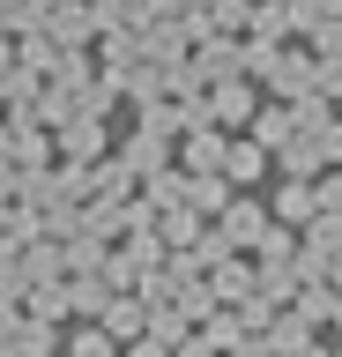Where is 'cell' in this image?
<instances>
[{"label":"cell","mask_w":342,"mask_h":357,"mask_svg":"<svg viewBox=\"0 0 342 357\" xmlns=\"http://www.w3.org/2000/svg\"><path fill=\"white\" fill-rule=\"evenodd\" d=\"M186 164H194V172H216V164H224V142H216L208 127H194V142H186Z\"/></svg>","instance_id":"obj_10"},{"label":"cell","mask_w":342,"mask_h":357,"mask_svg":"<svg viewBox=\"0 0 342 357\" xmlns=\"http://www.w3.org/2000/svg\"><path fill=\"white\" fill-rule=\"evenodd\" d=\"M104 298H112V283H104V275H82V283H68V305H75V312H90V320L104 312Z\"/></svg>","instance_id":"obj_8"},{"label":"cell","mask_w":342,"mask_h":357,"mask_svg":"<svg viewBox=\"0 0 342 357\" xmlns=\"http://www.w3.org/2000/svg\"><path fill=\"white\" fill-rule=\"evenodd\" d=\"M224 245H261V231H268V216L253 208V201H224Z\"/></svg>","instance_id":"obj_2"},{"label":"cell","mask_w":342,"mask_h":357,"mask_svg":"<svg viewBox=\"0 0 342 357\" xmlns=\"http://www.w3.org/2000/svg\"><path fill=\"white\" fill-rule=\"evenodd\" d=\"M208 112H216V119H246V112H253V89L224 82V89H216V105H208Z\"/></svg>","instance_id":"obj_12"},{"label":"cell","mask_w":342,"mask_h":357,"mask_svg":"<svg viewBox=\"0 0 342 357\" xmlns=\"http://www.w3.org/2000/svg\"><path fill=\"white\" fill-rule=\"evenodd\" d=\"M127 357H171V350H164V342H157V335H149V328H141L134 342H127Z\"/></svg>","instance_id":"obj_19"},{"label":"cell","mask_w":342,"mask_h":357,"mask_svg":"<svg viewBox=\"0 0 342 357\" xmlns=\"http://www.w3.org/2000/svg\"><path fill=\"white\" fill-rule=\"evenodd\" d=\"M68 149L75 156H97V149H104V134H97V127H68Z\"/></svg>","instance_id":"obj_17"},{"label":"cell","mask_w":342,"mask_h":357,"mask_svg":"<svg viewBox=\"0 0 342 357\" xmlns=\"http://www.w3.org/2000/svg\"><path fill=\"white\" fill-rule=\"evenodd\" d=\"M231 357H275L268 328H246V335H238V342H231Z\"/></svg>","instance_id":"obj_15"},{"label":"cell","mask_w":342,"mask_h":357,"mask_svg":"<svg viewBox=\"0 0 342 357\" xmlns=\"http://www.w3.org/2000/svg\"><path fill=\"white\" fill-rule=\"evenodd\" d=\"M268 342H275V357H305V350H313V320H305V312H275Z\"/></svg>","instance_id":"obj_3"},{"label":"cell","mask_w":342,"mask_h":357,"mask_svg":"<svg viewBox=\"0 0 342 357\" xmlns=\"http://www.w3.org/2000/svg\"><path fill=\"white\" fill-rule=\"evenodd\" d=\"M164 238H171V245H186V238H201V231H194V208H171V216H164Z\"/></svg>","instance_id":"obj_16"},{"label":"cell","mask_w":342,"mask_h":357,"mask_svg":"<svg viewBox=\"0 0 342 357\" xmlns=\"http://www.w3.org/2000/svg\"><path fill=\"white\" fill-rule=\"evenodd\" d=\"M97 328L112 335V342H134V335L149 328V305H141L134 290H112V298H104V312H97Z\"/></svg>","instance_id":"obj_1"},{"label":"cell","mask_w":342,"mask_h":357,"mask_svg":"<svg viewBox=\"0 0 342 357\" xmlns=\"http://www.w3.org/2000/svg\"><path fill=\"white\" fill-rule=\"evenodd\" d=\"M261 164H268V149H261V142H238V149H224V178H261Z\"/></svg>","instance_id":"obj_9"},{"label":"cell","mask_w":342,"mask_h":357,"mask_svg":"<svg viewBox=\"0 0 342 357\" xmlns=\"http://www.w3.org/2000/svg\"><path fill=\"white\" fill-rule=\"evenodd\" d=\"M68 283H30V320H52V328H60V320H68Z\"/></svg>","instance_id":"obj_5"},{"label":"cell","mask_w":342,"mask_h":357,"mask_svg":"<svg viewBox=\"0 0 342 357\" xmlns=\"http://www.w3.org/2000/svg\"><path fill=\"white\" fill-rule=\"evenodd\" d=\"M290 112H261V119H253V142H261V149H275V142H290Z\"/></svg>","instance_id":"obj_11"},{"label":"cell","mask_w":342,"mask_h":357,"mask_svg":"<svg viewBox=\"0 0 342 357\" xmlns=\"http://www.w3.org/2000/svg\"><path fill=\"white\" fill-rule=\"evenodd\" d=\"M186 328H194V320H186L179 305H149V335H157L164 350H179V342H186Z\"/></svg>","instance_id":"obj_6"},{"label":"cell","mask_w":342,"mask_h":357,"mask_svg":"<svg viewBox=\"0 0 342 357\" xmlns=\"http://www.w3.org/2000/svg\"><path fill=\"white\" fill-rule=\"evenodd\" d=\"M327 320H335V328H342V290H335V298H327Z\"/></svg>","instance_id":"obj_20"},{"label":"cell","mask_w":342,"mask_h":357,"mask_svg":"<svg viewBox=\"0 0 342 357\" xmlns=\"http://www.w3.org/2000/svg\"><path fill=\"white\" fill-rule=\"evenodd\" d=\"M327 357H342V350H327Z\"/></svg>","instance_id":"obj_21"},{"label":"cell","mask_w":342,"mask_h":357,"mask_svg":"<svg viewBox=\"0 0 342 357\" xmlns=\"http://www.w3.org/2000/svg\"><path fill=\"white\" fill-rule=\"evenodd\" d=\"M313 201H320V216H342V178H327V186H313Z\"/></svg>","instance_id":"obj_18"},{"label":"cell","mask_w":342,"mask_h":357,"mask_svg":"<svg viewBox=\"0 0 342 357\" xmlns=\"http://www.w3.org/2000/svg\"><path fill=\"white\" fill-rule=\"evenodd\" d=\"M30 283H60V253L52 245H30Z\"/></svg>","instance_id":"obj_14"},{"label":"cell","mask_w":342,"mask_h":357,"mask_svg":"<svg viewBox=\"0 0 342 357\" xmlns=\"http://www.w3.org/2000/svg\"><path fill=\"white\" fill-rule=\"evenodd\" d=\"M208 298H216V305H238V298H253V268L216 261V283H208Z\"/></svg>","instance_id":"obj_4"},{"label":"cell","mask_w":342,"mask_h":357,"mask_svg":"<svg viewBox=\"0 0 342 357\" xmlns=\"http://www.w3.org/2000/svg\"><path fill=\"white\" fill-rule=\"evenodd\" d=\"M313 208H320V201H313V186H305V178H290V186L275 194V216H283V223H305Z\"/></svg>","instance_id":"obj_7"},{"label":"cell","mask_w":342,"mask_h":357,"mask_svg":"<svg viewBox=\"0 0 342 357\" xmlns=\"http://www.w3.org/2000/svg\"><path fill=\"white\" fill-rule=\"evenodd\" d=\"M68 357H119V342H112L104 328H82V335H75V350H68Z\"/></svg>","instance_id":"obj_13"}]
</instances>
